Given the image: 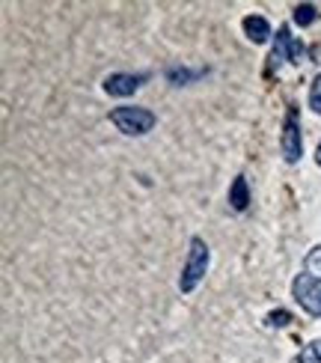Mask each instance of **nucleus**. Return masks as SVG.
I'll use <instances>...</instances> for the list:
<instances>
[{
  "mask_svg": "<svg viewBox=\"0 0 321 363\" xmlns=\"http://www.w3.org/2000/svg\"><path fill=\"white\" fill-rule=\"evenodd\" d=\"M146 78L143 75H125V71H116V75L105 78V93L116 96V98H125V96H134L140 90V83Z\"/></svg>",
  "mask_w": 321,
  "mask_h": 363,
  "instance_id": "obj_5",
  "label": "nucleus"
},
{
  "mask_svg": "<svg viewBox=\"0 0 321 363\" xmlns=\"http://www.w3.org/2000/svg\"><path fill=\"white\" fill-rule=\"evenodd\" d=\"M315 164L321 167V143H318V149H315Z\"/></svg>",
  "mask_w": 321,
  "mask_h": 363,
  "instance_id": "obj_16",
  "label": "nucleus"
},
{
  "mask_svg": "<svg viewBox=\"0 0 321 363\" xmlns=\"http://www.w3.org/2000/svg\"><path fill=\"white\" fill-rule=\"evenodd\" d=\"M291 295H295L303 313L321 318V280L318 277H313V274H298V277L291 280Z\"/></svg>",
  "mask_w": 321,
  "mask_h": 363,
  "instance_id": "obj_3",
  "label": "nucleus"
},
{
  "mask_svg": "<svg viewBox=\"0 0 321 363\" xmlns=\"http://www.w3.org/2000/svg\"><path fill=\"white\" fill-rule=\"evenodd\" d=\"M268 325H271V328H286V325H291V313H288V310H274V313H268Z\"/></svg>",
  "mask_w": 321,
  "mask_h": 363,
  "instance_id": "obj_12",
  "label": "nucleus"
},
{
  "mask_svg": "<svg viewBox=\"0 0 321 363\" xmlns=\"http://www.w3.org/2000/svg\"><path fill=\"white\" fill-rule=\"evenodd\" d=\"M280 149H283V158H286L288 164H298V161H300V155H303V137H300V125H298V120H295V113L286 116Z\"/></svg>",
  "mask_w": 321,
  "mask_h": 363,
  "instance_id": "obj_4",
  "label": "nucleus"
},
{
  "mask_svg": "<svg viewBox=\"0 0 321 363\" xmlns=\"http://www.w3.org/2000/svg\"><path fill=\"white\" fill-rule=\"evenodd\" d=\"M244 33H247L250 42L262 45V42L271 39V24H268V18H262V16H247L244 18Z\"/></svg>",
  "mask_w": 321,
  "mask_h": 363,
  "instance_id": "obj_6",
  "label": "nucleus"
},
{
  "mask_svg": "<svg viewBox=\"0 0 321 363\" xmlns=\"http://www.w3.org/2000/svg\"><path fill=\"white\" fill-rule=\"evenodd\" d=\"M310 108L315 110V113H321V75L313 81V86H310Z\"/></svg>",
  "mask_w": 321,
  "mask_h": 363,
  "instance_id": "obj_13",
  "label": "nucleus"
},
{
  "mask_svg": "<svg viewBox=\"0 0 321 363\" xmlns=\"http://www.w3.org/2000/svg\"><path fill=\"white\" fill-rule=\"evenodd\" d=\"M306 271L321 280V244H315V248L310 250V256H306Z\"/></svg>",
  "mask_w": 321,
  "mask_h": 363,
  "instance_id": "obj_11",
  "label": "nucleus"
},
{
  "mask_svg": "<svg viewBox=\"0 0 321 363\" xmlns=\"http://www.w3.org/2000/svg\"><path fill=\"white\" fill-rule=\"evenodd\" d=\"M197 75H199V71H187V69H170L167 71V78L176 81V83H187V81H194Z\"/></svg>",
  "mask_w": 321,
  "mask_h": 363,
  "instance_id": "obj_14",
  "label": "nucleus"
},
{
  "mask_svg": "<svg viewBox=\"0 0 321 363\" xmlns=\"http://www.w3.org/2000/svg\"><path fill=\"white\" fill-rule=\"evenodd\" d=\"M229 206L235 212H244L247 206H250V188H247L244 176H238L235 182H232V188H229Z\"/></svg>",
  "mask_w": 321,
  "mask_h": 363,
  "instance_id": "obj_7",
  "label": "nucleus"
},
{
  "mask_svg": "<svg viewBox=\"0 0 321 363\" xmlns=\"http://www.w3.org/2000/svg\"><path fill=\"white\" fill-rule=\"evenodd\" d=\"M303 54H306V51H303L300 42H291V57H288V60H291V63H300V60H303Z\"/></svg>",
  "mask_w": 321,
  "mask_h": 363,
  "instance_id": "obj_15",
  "label": "nucleus"
},
{
  "mask_svg": "<svg viewBox=\"0 0 321 363\" xmlns=\"http://www.w3.org/2000/svg\"><path fill=\"white\" fill-rule=\"evenodd\" d=\"M315 18H318V12H315V6H313V4H300V6H295V24L310 27Z\"/></svg>",
  "mask_w": 321,
  "mask_h": 363,
  "instance_id": "obj_10",
  "label": "nucleus"
},
{
  "mask_svg": "<svg viewBox=\"0 0 321 363\" xmlns=\"http://www.w3.org/2000/svg\"><path fill=\"white\" fill-rule=\"evenodd\" d=\"M110 122L119 128L122 134L128 137H140V134H149L155 128V113L146 110V108H134V105H122V108H113L110 110Z\"/></svg>",
  "mask_w": 321,
  "mask_h": 363,
  "instance_id": "obj_2",
  "label": "nucleus"
},
{
  "mask_svg": "<svg viewBox=\"0 0 321 363\" xmlns=\"http://www.w3.org/2000/svg\"><path fill=\"white\" fill-rule=\"evenodd\" d=\"M291 42H295V39L288 36V27H280V30H276V45H274V51H271L274 66L286 63L288 57H291Z\"/></svg>",
  "mask_w": 321,
  "mask_h": 363,
  "instance_id": "obj_8",
  "label": "nucleus"
},
{
  "mask_svg": "<svg viewBox=\"0 0 321 363\" xmlns=\"http://www.w3.org/2000/svg\"><path fill=\"white\" fill-rule=\"evenodd\" d=\"M291 363H321V340H315V342H310L303 348V352L291 360Z\"/></svg>",
  "mask_w": 321,
  "mask_h": 363,
  "instance_id": "obj_9",
  "label": "nucleus"
},
{
  "mask_svg": "<svg viewBox=\"0 0 321 363\" xmlns=\"http://www.w3.org/2000/svg\"><path fill=\"white\" fill-rule=\"evenodd\" d=\"M206 271H209V244L199 236H194L191 250H187V259H185V268H182V277H179V289L185 295H191L202 283V277H206Z\"/></svg>",
  "mask_w": 321,
  "mask_h": 363,
  "instance_id": "obj_1",
  "label": "nucleus"
}]
</instances>
